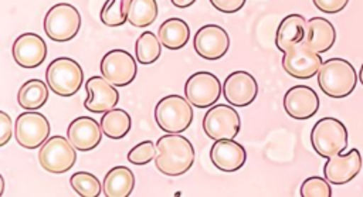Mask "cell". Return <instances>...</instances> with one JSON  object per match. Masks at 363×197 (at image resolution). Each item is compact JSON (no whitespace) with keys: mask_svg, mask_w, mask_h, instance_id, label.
Wrapping results in <instances>:
<instances>
[{"mask_svg":"<svg viewBox=\"0 0 363 197\" xmlns=\"http://www.w3.org/2000/svg\"><path fill=\"white\" fill-rule=\"evenodd\" d=\"M156 149L155 166L166 176H182L194 163V147L191 142L179 133L160 136L156 142Z\"/></svg>","mask_w":363,"mask_h":197,"instance_id":"obj_1","label":"cell"},{"mask_svg":"<svg viewBox=\"0 0 363 197\" xmlns=\"http://www.w3.org/2000/svg\"><path fill=\"white\" fill-rule=\"evenodd\" d=\"M319 88L330 98L350 95L357 84V74L353 65L345 58L326 60L318 72Z\"/></svg>","mask_w":363,"mask_h":197,"instance_id":"obj_2","label":"cell"},{"mask_svg":"<svg viewBox=\"0 0 363 197\" xmlns=\"http://www.w3.org/2000/svg\"><path fill=\"white\" fill-rule=\"evenodd\" d=\"M191 103L180 95H167L155 106V120L167 133H182L193 122Z\"/></svg>","mask_w":363,"mask_h":197,"instance_id":"obj_3","label":"cell"},{"mask_svg":"<svg viewBox=\"0 0 363 197\" xmlns=\"http://www.w3.org/2000/svg\"><path fill=\"white\" fill-rule=\"evenodd\" d=\"M311 143L322 157L340 154L347 146V129L336 118H322L312 128Z\"/></svg>","mask_w":363,"mask_h":197,"instance_id":"obj_4","label":"cell"},{"mask_svg":"<svg viewBox=\"0 0 363 197\" xmlns=\"http://www.w3.org/2000/svg\"><path fill=\"white\" fill-rule=\"evenodd\" d=\"M45 79L50 89L60 96H72L84 81L81 65L68 57H60L50 62L45 71Z\"/></svg>","mask_w":363,"mask_h":197,"instance_id":"obj_5","label":"cell"},{"mask_svg":"<svg viewBox=\"0 0 363 197\" xmlns=\"http://www.w3.org/2000/svg\"><path fill=\"white\" fill-rule=\"evenodd\" d=\"M81 28L79 11L68 3H57L44 17L45 34L58 43L72 40Z\"/></svg>","mask_w":363,"mask_h":197,"instance_id":"obj_6","label":"cell"},{"mask_svg":"<svg viewBox=\"0 0 363 197\" xmlns=\"http://www.w3.org/2000/svg\"><path fill=\"white\" fill-rule=\"evenodd\" d=\"M77 149L68 140L60 135L48 137L40 147L38 162L40 166L50 173H65L68 171L77 160Z\"/></svg>","mask_w":363,"mask_h":197,"instance_id":"obj_7","label":"cell"},{"mask_svg":"<svg viewBox=\"0 0 363 197\" xmlns=\"http://www.w3.org/2000/svg\"><path fill=\"white\" fill-rule=\"evenodd\" d=\"M203 129L207 137L213 140L234 139L241 129L238 112L225 103L211 106L203 118Z\"/></svg>","mask_w":363,"mask_h":197,"instance_id":"obj_8","label":"cell"},{"mask_svg":"<svg viewBox=\"0 0 363 197\" xmlns=\"http://www.w3.org/2000/svg\"><path fill=\"white\" fill-rule=\"evenodd\" d=\"M223 92V86L217 75L208 71H199L190 75L184 85L186 99L196 108L213 106Z\"/></svg>","mask_w":363,"mask_h":197,"instance_id":"obj_9","label":"cell"},{"mask_svg":"<svg viewBox=\"0 0 363 197\" xmlns=\"http://www.w3.org/2000/svg\"><path fill=\"white\" fill-rule=\"evenodd\" d=\"M50 130V122L43 113L28 111L17 116L14 136L21 147L33 150L41 147V145L48 139Z\"/></svg>","mask_w":363,"mask_h":197,"instance_id":"obj_10","label":"cell"},{"mask_svg":"<svg viewBox=\"0 0 363 197\" xmlns=\"http://www.w3.org/2000/svg\"><path fill=\"white\" fill-rule=\"evenodd\" d=\"M322 64L323 61L320 55L303 43L289 47L282 57V67L285 72L298 79H309L315 77Z\"/></svg>","mask_w":363,"mask_h":197,"instance_id":"obj_11","label":"cell"},{"mask_svg":"<svg viewBox=\"0 0 363 197\" xmlns=\"http://www.w3.org/2000/svg\"><path fill=\"white\" fill-rule=\"evenodd\" d=\"M101 72L112 85H129L138 74L135 58L125 50H111L101 60Z\"/></svg>","mask_w":363,"mask_h":197,"instance_id":"obj_12","label":"cell"},{"mask_svg":"<svg viewBox=\"0 0 363 197\" xmlns=\"http://www.w3.org/2000/svg\"><path fill=\"white\" fill-rule=\"evenodd\" d=\"M193 45L197 55L214 61L227 54L230 48V37L223 27L217 24H206L194 34Z\"/></svg>","mask_w":363,"mask_h":197,"instance_id":"obj_13","label":"cell"},{"mask_svg":"<svg viewBox=\"0 0 363 197\" xmlns=\"http://www.w3.org/2000/svg\"><path fill=\"white\" fill-rule=\"evenodd\" d=\"M223 94L227 103L242 108L255 101L258 95V84L250 72L238 69L224 79Z\"/></svg>","mask_w":363,"mask_h":197,"instance_id":"obj_14","label":"cell"},{"mask_svg":"<svg viewBox=\"0 0 363 197\" xmlns=\"http://www.w3.org/2000/svg\"><path fill=\"white\" fill-rule=\"evenodd\" d=\"M85 91L88 96L84 106L92 113H105L113 109L119 101V92L105 77H91L85 82Z\"/></svg>","mask_w":363,"mask_h":197,"instance_id":"obj_15","label":"cell"},{"mask_svg":"<svg viewBox=\"0 0 363 197\" xmlns=\"http://www.w3.org/2000/svg\"><path fill=\"white\" fill-rule=\"evenodd\" d=\"M363 159L357 149H352L345 154L328 157L323 166V176L332 184H346L352 181L360 171Z\"/></svg>","mask_w":363,"mask_h":197,"instance_id":"obj_16","label":"cell"},{"mask_svg":"<svg viewBox=\"0 0 363 197\" xmlns=\"http://www.w3.org/2000/svg\"><path fill=\"white\" fill-rule=\"evenodd\" d=\"M284 109L294 119H309L319 109V96L308 85H295L284 95Z\"/></svg>","mask_w":363,"mask_h":197,"instance_id":"obj_17","label":"cell"},{"mask_svg":"<svg viewBox=\"0 0 363 197\" xmlns=\"http://www.w3.org/2000/svg\"><path fill=\"white\" fill-rule=\"evenodd\" d=\"M14 61L27 69L40 67L47 57L45 41L34 33H24L18 35L13 43Z\"/></svg>","mask_w":363,"mask_h":197,"instance_id":"obj_18","label":"cell"},{"mask_svg":"<svg viewBox=\"0 0 363 197\" xmlns=\"http://www.w3.org/2000/svg\"><path fill=\"white\" fill-rule=\"evenodd\" d=\"M102 133L101 123L91 116L75 118L67 129L68 140L79 152L95 149L102 140Z\"/></svg>","mask_w":363,"mask_h":197,"instance_id":"obj_19","label":"cell"},{"mask_svg":"<svg viewBox=\"0 0 363 197\" xmlns=\"http://www.w3.org/2000/svg\"><path fill=\"white\" fill-rule=\"evenodd\" d=\"M210 160L220 171L233 173L244 166L247 152L242 145L233 139L214 140L210 149Z\"/></svg>","mask_w":363,"mask_h":197,"instance_id":"obj_20","label":"cell"},{"mask_svg":"<svg viewBox=\"0 0 363 197\" xmlns=\"http://www.w3.org/2000/svg\"><path fill=\"white\" fill-rule=\"evenodd\" d=\"M336 41V30L333 24L323 17H312L306 21V33L303 44L315 52L329 51Z\"/></svg>","mask_w":363,"mask_h":197,"instance_id":"obj_21","label":"cell"},{"mask_svg":"<svg viewBox=\"0 0 363 197\" xmlns=\"http://www.w3.org/2000/svg\"><path fill=\"white\" fill-rule=\"evenodd\" d=\"M306 33V20L303 16L292 13L282 18L277 28L275 45L279 51L285 52L289 47L302 43Z\"/></svg>","mask_w":363,"mask_h":197,"instance_id":"obj_22","label":"cell"},{"mask_svg":"<svg viewBox=\"0 0 363 197\" xmlns=\"http://www.w3.org/2000/svg\"><path fill=\"white\" fill-rule=\"evenodd\" d=\"M135 174L125 166L112 167L104 179L102 191L106 197H128L135 188Z\"/></svg>","mask_w":363,"mask_h":197,"instance_id":"obj_23","label":"cell"},{"mask_svg":"<svg viewBox=\"0 0 363 197\" xmlns=\"http://www.w3.org/2000/svg\"><path fill=\"white\" fill-rule=\"evenodd\" d=\"M157 35L162 45L167 50H180L190 38V27L184 20L172 17L160 24Z\"/></svg>","mask_w":363,"mask_h":197,"instance_id":"obj_24","label":"cell"},{"mask_svg":"<svg viewBox=\"0 0 363 197\" xmlns=\"http://www.w3.org/2000/svg\"><path fill=\"white\" fill-rule=\"evenodd\" d=\"M48 88L50 86H47L45 82L41 79L26 81L17 92L18 105L27 111L40 109L48 99Z\"/></svg>","mask_w":363,"mask_h":197,"instance_id":"obj_25","label":"cell"},{"mask_svg":"<svg viewBox=\"0 0 363 197\" xmlns=\"http://www.w3.org/2000/svg\"><path fill=\"white\" fill-rule=\"evenodd\" d=\"M99 123H101L102 132L106 137L122 139L130 130L132 119L125 109L113 108L102 115Z\"/></svg>","mask_w":363,"mask_h":197,"instance_id":"obj_26","label":"cell"},{"mask_svg":"<svg viewBox=\"0 0 363 197\" xmlns=\"http://www.w3.org/2000/svg\"><path fill=\"white\" fill-rule=\"evenodd\" d=\"M136 60L140 64H153L162 54V43L152 31L142 33L135 43Z\"/></svg>","mask_w":363,"mask_h":197,"instance_id":"obj_27","label":"cell"},{"mask_svg":"<svg viewBox=\"0 0 363 197\" xmlns=\"http://www.w3.org/2000/svg\"><path fill=\"white\" fill-rule=\"evenodd\" d=\"M156 0H132L128 21L135 27H147L157 17Z\"/></svg>","mask_w":363,"mask_h":197,"instance_id":"obj_28","label":"cell"},{"mask_svg":"<svg viewBox=\"0 0 363 197\" xmlns=\"http://www.w3.org/2000/svg\"><path fill=\"white\" fill-rule=\"evenodd\" d=\"M132 0H106L101 9V21L108 27H119L128 21Z\"/></svg>","mask_w":363,"mask_h":197,"instance_id":"obj_29","label":"cell"},{"mask_svg":"<svg viewBox=\"0 0 363 197\" xmlns=\"http://www.w3.org/2000/svg\"><path fill=\"white\" fill-rule=\"evenodd\" d=\"M69 184L74 191L82 197H98L102 191V186L98 177L88 171L74 173L69 179Z\"/></svg>","mask_w":363,"mask_h":197,"instance_id":"obj_30","label":"cell"},{"mask_svg":"<svg viewBox=\"0 0 363 197\" xmlns=\"http://www.w3.org/2000/svg\"><path fill=\"white\" fill-rule=\"evenodd\" d=\"M299 193L302 197H330L332 188L326 179L319 176H312L303 180Z\"/></svg>","mask_w":363,"mask_h":197,"instance_id":"obj_31","label":"cell"},{"mask_svg":"<svg viewBox=\"0 0 363 197\" xmlns=\"http://www.w3.org/2000/svg\"><path fill=\"white\" fill-rule=\"evenodd\" d=\"M157 153L156 145L152 140H143L140 143H138L136 146H133L129 153H128V160L132 164L136 166H143L147 164L149 162L155 160Z\"/></svg>","mask_w":363,"mask_h":197,"instance_id":"obj_32","label":"cell"},{"mask_svg":"<svg viewBox=\"0 0 363 197\" xmlns=\"http://www.w3.org/2000/svg\"><path fill=\"white\" fill-rule=\"evenodd\" d=\"M312 1L318 10L329 14L342 11L349 3V0H312Z\"/></svg>","mask_w":363,"mask_h":197,"instance_id":"obj_33","label":"cell"},{"mask_svg":"<svg viewBox=\"0 0 363 197\" xmlns=\"http://www.w3.org/2000/svg\"><path fill=\"white\" fill-rule=\"evenodd\" d=\"M211 6L225 14L237 13L245 4V0H210Z\"/></svg>","mask_w":363,"mask_h":197,"instance_id":"obj_34","label":"cell"},{"mask_svg":"<svg viewBox=\"0 0 363 197\" xmlns=\"http://www.w3.org/2000/svg\"><path fill=\"white\" fill-rule=\"evenodd\" d=\"M0 146H6L7 142L11 139V133H13V122L11 118L1 111L0 112Z\"/></svg>","mask_w":363,"mask_h":197,"instance_id":"obj_35","label":"cell"},{"mask_svg":"<svg viewBox=\"0 0 363 197\" xmlns=\"http://www.w3.org/2000/svg\"><path fill=\"white\" fill-rule=\"evenodd\" d=\"M173 6L179 7V9H186V7H190L196 0H170Z\"/></svg>","mask_w":363,"mask_h":197,"instance_id":"obj_36","label":"cell"},{"mask_svg":"<svg viewBox=\"0 0 363 197\" xmlns=\"http://www.w3.org/2000/svg\"><path fill=\"white\" fill-rule=\"evenodd\" d=\"M359 81H360V84L363 85V64H362V67H360V71H359Z\"/></svg>","mask_w":363,"mask_h":197,"instance_id":"obj_37","label":"cell"},{"mask_svg":"<svg viewBox=\"0 0 363 197\" xmlns=\"http://www.w3.org/2000/svg\"><path fill=\"white\" fill-rule=\"evenodd\" d=\"M0 181H1V186H0V196L3 194V188H4V179L3 176H0Z\"/></svg>","mask_w":363,"mask_h":197,"instance_id":"obj_38","label":"cell"}]
</instances>
